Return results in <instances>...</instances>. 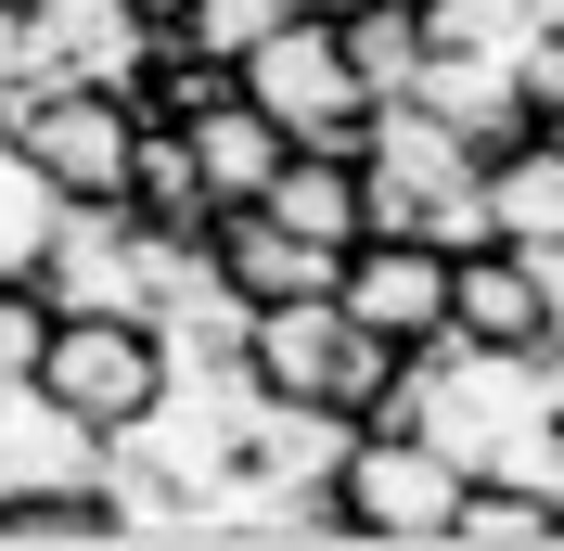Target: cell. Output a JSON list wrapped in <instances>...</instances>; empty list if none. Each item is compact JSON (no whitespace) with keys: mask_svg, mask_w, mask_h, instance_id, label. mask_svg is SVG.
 I'll return each instance as SVG.
<instances>
[{"mask_svg":"<svg viewBox=\"0 0 564 551\" xmlns=\"http://www.w3.org/2000/svg\"><path fill=\"white\" fill-rule=\"evenodd\" d=\"M257 206L295 218V231L334 244V257H347V244H372V180H359V154H308V141H295V168H282Z\"/></svg>","mask_w":564,"mask_h":551,"instance_id":"obj_13","label":"cell"},{"mask_svg":"<svg viewBox=\"0 0 564 551\" xmlns=\"http://www.w3.org/2000/svg\"><path fill=\"white\" fill-rule=\"evenodd\" d=\"M245 90H257V104H270L295 141H308V154H359V141H372V90H359L347 26H334V13L270 26V39L245 52Z\"/></svg>","mask_w":564,"mask_h":551,"instance_id":"obj_4","label":"cell"},{"mask_svg":"<svg viewBox=\"0 0 564 551\" xmlns=\"http://www.w3.org/2000/svg\"><path fill=\"white\" fill-rule=\"evenodd\" d=\"M39 385H52V398H77L104 436H129V423L167 411V385H180V372H167V334H154L141 309H65V321H52Z\"/></svg>","mask_w":564,"mask_h":551,"instance_id":"obj_5","label":"cell"},{"mask_svg":"<svg viewBox=\"0 0 564 551\" xmlns=\"http://www.w3.org/2000/svg\"><path fill=\"white\" fill-rule=\"evenodd\" d=\"M449 334L462 346H500V359H539V346H552V295H539V257H527V244H462Z\"/></svg>","mask_w":564,"mask_h":551,"instance_id":"obj_9","label":"cell"},{"mask_svg":"<svg viewBox=\"0 0 564 551\" xmlns=\"http://www.w3.org/2000/svg\"><path fill=\"white\" fill-rule=\"evenodd\" d=\"M513 77H527V104H539V129L564 116V26H539L527 52H513Z\"/></svg>","mask_w":564,"mask_h":551,"instance_id":"obj_22","label":"cell"},{"mask_svg":"<svg viewBox=\"0 0 564 551\" xmlns=\"http://www.w3.org/2000/svg\"><path fill=\"white\" fill-rule=\"evenodd\" d=\"M334 500H347V539H372V551H449L462 500H475V462L436 449L423 423H359Z\"/></svg>","mask_w":564,"mask_h":551,"instance_id":"obj_2","label":"cell"},{"mask_svg":"<svg viewBox=\"0 0 564 551\" xmlns=\"http://www.w3.org/2000/svg\"><path fill=\"white\" fill-rule=\"evenodd\" d=\"M141 129L154 116L129 90H90V77H26L13 90V141H26L39 168H52V193H77V206H129Z\"/></svg>","mask_w":564,"mask_h":551,"instance_id":"obj_3","label":"cell"},{"mask_svg":"<svg viewBox=\"0 0 564 551\" xmlns=\"http://www.w3.org/2000/svg\"><path fill=\"white\" fill-rule=\"evenodd\" d=\"M129 514L116 487H52V500H0V551H116Z\"/></svg>","mask_w":564,"mask_h":551,"instance_id":"obj_18","label":"cell"},{"mask_svg":"<svg viewBox=\"0 0 564 551\" xmlns=\"http://www.w3.org/2000/svg\"><path fill=\"white\" fill-rule=\"evenodd\" d=\"M308 13H347V0H308Z\"/></svg>","mask_w":564,"mask_h":551,"instance_id":"obj_27","label":"cell"},{"mask_svg":"<svg viewBox=\"0 0 564 551\" xmlns=\"http://www.w3.org/2000/svg\"><path fill=\"white\" fill-rule=\"evenodd\" d=\"M539 295H552V334H564V244H539Z\"/></svg>","mask_w":564,"mask_h":551,"instance_id":"obj_23","label":"cell"},{"mask_svg":"<svg viewBox=\"0 0 564 551\" xmlns=\"http://www.w3.org/2000/svg\"><path fill=\"white\" fill-rule=\"evenodd\" d=\"M488 231L500 244H564V141L552 129H527L513 154H488Z\"/></svg>","mask_w":564,"mask_h":551,"instance_id":"obj_14","label":"cell"},{"mask_svg":"<svg viewBox=\"0 0 564 551\" xmlns=\"http://www.w3.org/2000/svg\"><path fill=\"white\" fill-rule=\"evenodd\" d=\"M104 462H116V436L77 398H52L39 372H13L0 385V500H52V487H104Z\"/></svg>","mask_w":564,"mask_h":551,"instance_id":"obj_7","label":"cell"},{"mask_svg":"<svg viewBox=\"0 0 564 551\" xmlns=\"http://www.w3.org/2000/svg\"><path fill=\"white\" fill-rule=\"evenodd\" d=\"M295 13H308V0H193V26H180V39H193V52H218V65H245L257 39L295 26Z\"/></svg>","mask_w":564,"mask_h":551,"instance_id":"obj_20","label":"cell"},{"mask_svg":"<svg viewBox=\"0 0 564 551\" xmlns=\"http://www.w3.org/2000/svg\"><path fill=\"white\" fill-rule=\"evenodd\" d=\"M206 244H218V270H231V295H245V309H282V295H334V282H347V257H334V244H308L295 218H270V206H231Z\"/></svg>","mask_w":564,"mask_h":551,"instance_id":"obj_10","label":"cell"},{"mask_svg":"<svg viewBox=\"0 0 564 551\" xmlns=\"http://www.w3.org/2000/svg\"><path fill=\"white\" fill-rule=\"evenodd\" d=\"M52 282H0V385L13 372H39V359H52Z\"/></svg>","mask_w":564,"mask_h":551,"instance_id":"obj_21","label":"cell"},{"mask_svg":"<svg viewBox=\"0 0 564 551\" xmlns=\"http://www.w3.org/2000/svg\"><path fill=\"white\" fill-rule=\"evenodd\" d=\"M39 282H52V309H141L154 321V218L141 206H65Z\"/></svg>","mask_w":564,"mask_h":551,"instance_id":"obj_8","label":"cell"},{"mask_svg":"<svg viewBox=\"0 0 564 551\" xmlns=\"http://www.w3.org/2000/svg\"><path fill=\"white\" fill-rule=\"evenodd\" d=\"M129 206L154 218V231H218V193H206V168H193V129H180V116H154V129H141V168H129Z\"/></svg>","mask_w":564,"mask_h":551,"instance_id":"obj_17","label":"cell"},{"mask_svg":"<svg viewBox=\"0 0 564 551\" xmlns=\"http://www.w3.org/2000/svg\"><path fill=\"white\" fill-rule=\"evenodd\" d=\"M193 168H206V193H218V206H257V193L295 168V129H282L257 90H231V104H206V116H193Z\"/></svg>","mask_w":564,"mask_h":551,"instance_id":"obj_12","label":"cell"},{"mask_svg":"<svg viewBox=\"0 0 564 551\" xmlns=\"http://www.w3.org/2000/svg\"><path fill=\"white\" fill-rule=\"evenodd\" d=\"M449 551H564V514H552V500H527V487H488V475H475Z\"/></svg>","mask_w":564,"mask_h":551,"instance_id":"obj_19","label":"cell"},{"mask_svg":"<svg viewBox=\"0 0 564 551\" xmlns=\"http://www.w3.org/2000/svg\"><path fill=\"white\" fill-rule=\"evenodd\" d=\"M539 385H552V411H564V334H552V346H539Z\"/></svg>","mask_w":564,"mask_h":551,"instance_id":"obj_25","label":"cell"},{"mask_svg":"<svg viewBox=\"0 0 564 551\" xmlns=\"http://www.w3.org/2000/svg\"><path fill=\"white\" fill-rule=\"evenodd\" d=\"M359 180H372V231H423V244H449V257L462 244H500L488 231V154L436 104H372Z\"/></svg>","mask_w":564,"mask_h":551,"instance_id":"obj_1","label":"cell"},{"mask_svg":"<svg viewBox=\"0 0 564 551\" xmlns=\"http://www.w3.org/2000/svg\"><path fill=\"white\" fill-rule=\"evenodd\" d=\"M334 26H347V65H359V90H372V104H411V90H423V65H436L423 0H347Z\"/></svg>","mask_w":564,"mask_h":551,"instance_id":"obj_15","label":"cell"},{"mask_svg":"<svg viewBox=\"0 0 564 551\" xmlns=\"http://www.w3.org/2000/svg\"><path fill=\"white\" fill-rule=\"evenodd\" d=\"M129 13H141V26H167V39L193 26V0H129Z\"/></svg>","mask_w":564,"mask_h":551,"instance_id":"obj_24","label":"cell"},{"mask_svg":"<svg viewBox=\"0 0 564 551\" xmlns=\"http://www.w3.org/2000/svg\"><path fill=\"white\" fill-rule=\"evenodd\" d=\"M26 13H52V0H0V26H26Z\"/></svg>","mask_w":564,"mask_h":551,"instance_id":"obj_26","label":"cell"},{"mask_svg":"<svg viewBox=\"0 0 564 551\" xmlns=\"http://www.w3.org/2000/svg\"><path fill=\"white\" fill-rule=\"evenodd\" d=\"M65 206H77V193H52V168H39L26 141L0 129V282H39V270H52Z\"/></svg>","mask_w":564,"mask_h":551,"instance_id":"obj_16","label":"cell"},{"mask_svg":"<svg viewBox=\"0 0 564 551\" xmlns=\"http://www.w3.org/2000/svg\"><path fill=\"white\" fill-rule=\"evenodd\" d=\"M449 244H423V231H372V244H347V282H334V295H347V321H372V334L386 346H449Z\"/></svg>","mask_w":564,"mask_h":551,"instance_id":"obj_6","label":"cell"},{"mask_svg":"<svg viewBox=\"0 0 564 551\" xmlns=\"http://www.w3.org/2000/svg\"><path fill=\"white\" fill-rule=\"evenodd\" d=\"M411 104H436L462 141H475V154H513V141L539 129V104H527V77H513V52H436Z\"/></svg>","mask_w":564,"mask_h":551,"instance_id":"obj_11","label":"cell"}]
</instances>
